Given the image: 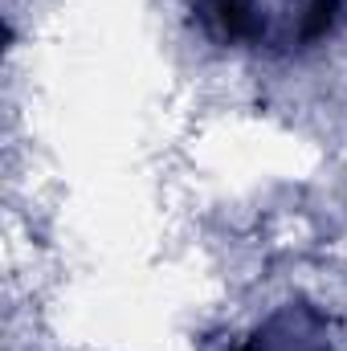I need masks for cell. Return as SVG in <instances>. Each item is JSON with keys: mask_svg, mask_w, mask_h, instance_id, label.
I'll return each mask as SVG.
<instances>
[{"mask_svg": "<svg viewBox=\"0 0 347 351\" xmlns=\"http://www.w3.org/2000/svg\"><path fill=\"white\" fill-rule=\"evenodd\" d=\"M200 21L241 49L290 53L323 41L344 21L347 0H192Z\"/></svg>", "mask_w": 347, "mask_h": 351, "instance_id": "1", "label": "cell"}]
</instances>
